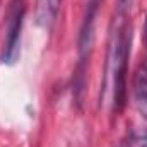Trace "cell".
<instances>
[{"label": "cell", "mask_w": 147, "mask_h": 147, "mask_svg": "<svg viewBox=\"0 0 147 147\" xmlns=\"http://www.w3.org/2000/svg\"><path fill=\"white\" fill-rule=\"evenodd\" d=\"M130 10L132 0H116L106 55V84L111 89V106L115 111L123 108L127 94L125 79L130 53Z\"/></svg>", "instance_id": "6da1fadb"}, {"label": "cell", "mask_w": 147, "mask_h": 147, "mask_svg": "<svg viewBox=\"0 0 147 147\" xmlns=\"http://www.w3.org/2000/svg\"><path fill=\"white\" fill-rule=\"evenodd\" d=\"M26 16V0H10L5 14V34L2 43V62L12 65L19 58L21 50V31Z\"/></svg>", "instance_id": "7a4b0ae2"}, {"label": "cell", "mask_w": 147, "mask_h": 147, "mask_svg": "<svg viewBox=\"0 0 147 147\" xmlns=\"http://www.w3.org/2000/svg\"><path fill=\"white\" fill-rule=\"evenodd\" d=\"M62 0H36V21L39 26L50 28L55 22Z\"/></svg>", "instance_id": "3957f363"}, {"label": "cell", "mask_w": 147, "mask_h": 147, "mask_svg": "<svg viewBox=\"0 0 147 147\" xmlns=\"http://www.w3.org/2000/svg\"><path fill=\"white\" fill-rule=\"evenodd\" d=\"M134 96L135 105L140 110V113L147 118V65L140 67L134 80Z\"/></svg>", "instance_id": "277c9868"}, {"label": "cell", "mask_w": 147, "mask_h": 147, "mask_svg": "<svg viewBox=\"0 0 147 147\" xmlns=\"http://www.w3.org/2000/svg\"><path fill=\"white\" fill-rule=\"evenodd\" d=\"M128 147H147V134H134L128 139Z\"/></svg>", "instance_id": "5b68a950"}, {"label": "cell", "mask_w": 147, "mask_h": 147, "mask_svg": "<svg viewBox=\"0 0 147 147\" xmlns=\"http://www.w3.org/2000/svg\"><path fill=\"white\" fill-rule=\"evenodd\" d=\"M146 43H147V21H146Z\"/></svg>", "instance_id": "8992f818"}]
</instances>
